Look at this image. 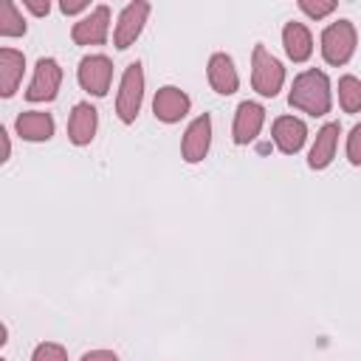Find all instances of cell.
<instances>
[{
	"instance_id": "cell-24",
	"label": "cell",
	"mask_w": 361,
	"mask_h": 361,
	"mask_svg": "<svg viewBox=\"0 0 361 361\" xmlns=\"http://www.w3.org/2000/svg\"><path fill=\"white\" fill-rule=\"evenodd\" d=\"M82 361H118V355L113 350H90L82 355Z\"/></svg>"
},
{
	"instance_id": "cell-12",
	"label": "cell",
	"mask_w": 361,
	"mask_h": 361,
	"mask_svg": "<svg viewBox=\"0 0 361 361\" xmlns=\"http://www.w3.org/2000/svg\"><path fill=\"white\" fill-rule=\"evenodd\" d=\"M96 127H99V113H96V107L87 104V102L73 104L71 118H68V138H71L76 147H85V144L93 141Z\"/></svg>"
},
{
	"instance_id": "cell-16",
	"label": "cell",
	"mask_w": 361,
	"mask_h": 361,
	"mask_svg": "<svg viewBox=\"0 0 361 361\" xmlns=\"http://www.w3.org/2000/svg\"><path fill=\"white\" fill-rule=\"evenodd\" d=\"M17 135L25 141H48L54 135V118L42 110H25L17 116Z\"/></svg>"
},
{
	"instance_id": "cell-15",
	"label": "cell",
	"mask_w": 361,
	"mask_h": 361,
	"mask_svg": "<svg viewBox=\"0 0 361 361\" xmlns=\"http://www.w3.org/2000/svg\"><path fill=\"white\" fill-rule=\"evenodd\" d=\"M338 133H341L338 121H330V124H324V127L316 133V141H313L310 155H307V166H310V169H324V166L333 161L336 144H338Z\"/></svg>"
},
{
	"instance_id": "cell-11",
	"label": "cell",
	"mask_w": 361,
	"mask_h": 361,
	"mask_svg": "<svg viewBox=\"0 0 361 361\" xmlns=\"http://www.w3.org/2000/svg\"><path fill=\"white\" fill-rule=\"evenodd\" d=\"M262 121H265L262 104H257V102H240L237 104V113H234V127H231L234 144H251L259 135Z\"/></svg>"
},
{
	"instance_id": "cell-26",
	"label": "cell",
	"mask_w": 361,
	"mask_h": 361,
	"mask_svg": "<svg viewBox=\"0 0 361 361\" xmlns=\"http://www.w3.org/2000/svg\"><path fill=\"white\" fill-rule=\"evenodd\" d=\"M25 8L31 11V14H37V17H45L48 11H51V3L45 0V3H37V0H25Z\"/></svg>"
},
{
	"instance_id": "cell-25",
	"label": "cell",
	"mask_w": 361,
	"mask_h": 361,
	"mask_svg": "<svg viewBox=\"0 0 361 361\" xmlns=\"http://www.w3.org/2000/svg\"><path fill=\"white\" fill-rule=\"evenodd\" d=\"M85 8H87L85 0H71V3L62 0V3H59V11H62V14H79V11H85Z\"/></svg>"
},
{
	"instance_id": "cell-10",
	"label": "cell",
	"mask_w": 361,
	"mask_h": 361,
	"mask_svg": "<svg viewBox=\"0 0 361 361\" xmlns=\"http://www.w3.org/2000/svg\"><path fill=\"white\" fill-rule=\"evenodd\" d=\"M189 107H192L189 96H186L180 87H175V85H164V87L155 93V99H152V113H155V118L164 121V124L180 121V118L189 113Z\"/></svg>"
},
{
	"instance_id": "cell-2",
	"label": "cell",
	"mask_w": 361,
	"mask_h": 361,
	"mask_svg": "<svg viewBox=\"0 0 361 361\" xmlns=\"http://www.w3.org/2000/svg\"><path fill=\"white\" fill-rule=\"evenodd\" d=\"M355 42H358V34H355V25L350 20L330 23L322 31V56H324V62L336 65V68L350 62V56L355 54Z\"/></svg>"
},
{
	"instance_id": "cell-18",
	"label": "cell",
	"mask_w": 361,
	"mask_h": 361,
	"mask_svg": "<svg viewBox=\"0 0 361 361\" xmlns=\"http://www.w3.org/2000/svg\"><path fill=\"white\" fill-rule=\"evenodd\" d=\"M282 45H285V54L293 62H305L313 54V37L305 28V23H293V20L285 23V28H282Z\"/></svg>"
},
{
	"instance_id": "cell-20",
	"label": "cell",
	"mask_w": 361,
	"mask_h": 361,
	"mask_svg": "<svg viewBox=\"0 0 361 361\" xmlns=\"http://www.w3.org/2000/svg\"><path fill=\"white\" fill-rule=\"evenodd\" d=\"M0 34L3 37H23L25 34V20L11 0L0 3Z\"/></svg>"
},
{
	"instance_id": "cell-4",
	"label": "cell",
	"mask_w": 361,
	"mask_h": 361,
	"mask_svg": "<svg viewBox=\"0 0 361 361\" xmlns=\"http://www.w3.org/2000/svg\"><path fill=\"white\" fill-rule=\"evenodd\" d=\"M144 102V68L141 62H130L124 68L121 85H118V96H116V113L124 124H133L138 110Z\"/></svg>"
},
{
	"instance_id": "cell-5",
	"label": "cell",
	"mask_w": 361,
	"mask_h": 361,
	"mask_svg": "<svg viewBox=\"0 0 361 361\" xmlns=\"http://www.w3.org/2000/svg\"><path fill=\"white\" fill-rule=\"evenodd\" d=\"M76 79L79 85L93 93V96H107L110 90V79H113V62L104 54H90L79 62L76 68Z\"/></svg>"
},
{
	"instance_id": "cell-23",
	"label": "cell",
	"mask_w": 361,
	"mask_h": 361,
	"mask_svg": "<svg viewBox=\"0 0 361 361\" xmlns=\"http://www.w3.org/2000/svg\"><path fill=\"white\" fill-rule=\"evenodd\" d=\"M347 158L353 166H361V124H355L347 135Z\"/></svg>"
},
{
	"instance_id": "cell-14",
	"label": "cell",
	"mask_w": 361,
	"mask_h": 361,
	"mask_svg": "<svg viewBox=\"0 0 361 361\" xmlns=\"http://www.w3.org/2000/svg\"><path fill=\"white\" fill-rule=\"evenodd\" d=\"M206 73H209L212 90L220 93V96H231L240 87V76H237V68H234L228 54H212Z\"/></svg>"
},
{
	"instance_id": "cell-19",
	"label": "cell",
	"mask_w": 361,
	"mask_h": 361,
	"mask_svg": "<svg viewBox=\"0 0 361 361\" xmlns=\"http://www.w3.org/2000/svg\"><path fill=\"white\" fill-rule=\"evenodd\" d=\"M338 102L344 113H358L361 110V79L355 76H341L338 79Z\"/></svg>"
},
{
	"instance_id": "cell-3",
	"label": "cell",
	"mask_w": 361,
	"mask_h": 361,
	"mask_svg": "<svg viewBox=\"0 0 361 361\" xmlns=\"http://www.w3.org/2000/svg\"><path fill=\"white\" fill-rule=\"evenodd\" d=\"M282 82H285V68L276 56H271L265 51V45H254V54H251V85L259 96H276L282 90Z\"/></svg>"
},
{
	"instance_id": "cell-22",
	"label": "cell",
	"mask_w": 361,
	"mask_h": 361,
	"mask_svg": "<svg viewBox=\"0 0 361 361\" xmlns=\"http://www.w3.org/2000/svg\"><path fill=\"white\" fill-rule=\"evenodd\" d=\"M299 8L307 14V17H313V20H322V17H327V14H333L336 11V3L333 0H324V3H313V0H299Z\"/></svg>"
},
{
	"instance_id": "cell-27",
	"label": "cell",
	"mask_w": 361,
	"mask_h": 361,
	"mask_svg": "<svg viewBox=\"0 0 361 361\" xmlns=\"http://www.w3.org/2000/svg\"><path fill=\"white\" fill-rule=\"evenodd\" d=\"M0 135H3V161L11 155V144H8V133L6 130H0Z\"/></svg>"
},
{
	"instance_id": "cell-8",
	"label": "cell",
	"mask_w": 361,
	"mask_h": 361,
	"mask_svg": "<svg viewBox=\"0 0 361 361\" xmlns=\"http://www.w3.org/2000/svg\"><path fill=\"white\" fill-rule=\"evenodd\" d=\"M110 31V8L96 6L90 14H85L79 23H73L71 37L76 45H102Z\"/></svg>"
},
{
	"instance_id": "cell-6",
	"label": "cell",
	"mask_w": 361,
	"mask_h": 361,
	"mask_svg": "<svg viewBox=\"0 0 361 361\" xmlns=\"http://www.w3.org/2000/svg\"><path fill=\"white\" fill-rule=\"evenodd\" d=\"M147 17H149V3H144V0L127 3V6L121 8V14H118L116 31H113V45H116L118 51L130 48V45L138 39V34H141Z\"/></svg>"
},
{
	"instance_id": "cell-1",
	"label": "cell",
	"mask_w": 361,
	"mask_h": 361,
	"mask_svg": "<svg viewBox=\"0 0 361 361\" xmlns=\"http://www.w3.org/2000/svg\"><path fill=\"white\" fill-rule=\"evenodd\" d=\"M288 102L290 107L296 110H305L307 116H324L330 113V104H333V96H330V79L324 71H302L293 85H290V93H288Z\"/></svg>"
},
{
	"instance_id": "cell-17",
	"label": "cell",
	"mask_w": 361,
	"mask_h": 361,
	"mask_svg": "<svg viewBox=\"0 0 361 361\" xmlns=\"http://www.w3.org/2000/svg\"><path fill=\"white\" fill-rule=\"evenodd\" d=\"M25 71V56L14 48H0V96H14Z\"/></svg>"
},
{
	"instance_id": "cell-21",
	"label": "cell",
	"mask_w": 361,
	"mask_h": 361,
	"mask_svg": "<svg viewBox=\"0 0 361 361\" xmlns=\"http://www.w3.org/2000/svg\"><path fill=\"white\" fill-rule=\"evenodd\" d=\"M31 361H68V350L56 341H42L34 347Z\"/></svg>"
},
{
	"instance_id": "cell-7",
	"label": "cell",
	"mask_w": 361,
	"mask_h": 361,
	"mask_svg": "<svg viewBox=\"0 0 361 361\" xmlns=\"http://www.w3.org/2000/svg\"><path fill=\"white\" fill-rule=\"evenodd\" d=\"M59 82H62V68L56 59L51 56H42L37 59V68H34V79L25 90V99L28 102H51L56 99V90H59Z\"/></svg>"
},
{
	"instance_id": "cell-13",
	"label": "cell",
	"mask_w": 361,
	"mask_h": 361,
	"mask_svg": "<svg viewBox=\"0 0 361 361\" xmlns=\"http://www.w3.org/2000/svg\"><path fill=\"white\" fill-rule=\"evenodd\" d=\"M271 135H274V144L279 147V152L293 155V152H299V149L305 147L307 127H305V121H302V118H293V116H279V118L274 121Z\"/></svg>"
},
{
	"instance_id": "cell-9",
	"label": "cell",
	"mask_w": 361,
	"mask_h": 361,
	"mask_svg": "<svg viewBox=\"0 0 361 361\" xmlns=\"http://www.w3.org/2000/svg\"><path fill=\"white\" fill-rule=\"evenodd\" d=\"M209 144H212V116L203 113V116H197V118L186 127V133H183V141H180V155H183V161H186V164L203 161L206 152H209Z\"/></svg>"
}]
</instances>
